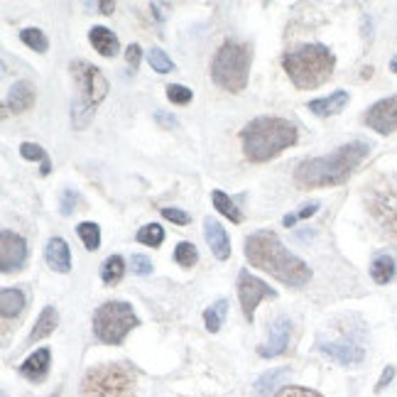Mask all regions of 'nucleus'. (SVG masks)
Wrapping results in <instances>:
<instances>
[{
	"label": "nucleus",
	"instance_id": "f257e3e1",
	"mask_svg": "<svg viewBox=\"0 0 397 397\" xmlns=\"http://www.w3.org/2000/svg\"><path fill=\"white\" fill-rule=\"evenodd\" d=\"M246 258L253 268L268 272L282 285L304 287L311 280V270L304 260H299L294 253H289L282 241L272 231H258L248 236L246 241Z\"/></svg>",
	"mask_w": 397,
	"mask_h": 397
},
{
	"label": "nucleus",
	"instance_id": "f03ea898",
	"mask_svg": "<svg viewBox=\"0 0 397 397\" xmlns=\"http://www.w3.org/2000/svg\"><path fill=\"white\" fill-rule=\"evenodd\" d=\"M371 145L368 143H348L338 150H333L331 155L314 157V160L302 162L294 169V181L302 189H324V186H338L343 184L351 174L356 172V167L366 160Z\"/></svg>",
	"mask_w": 397,
	"mask_h": 397
},
{
	"label": "nucleus",
	"instance_id": "7ed1b4c3",
	"mask_svg": "<svg viewBox=\"0 0 397 397\" xmlns=\"http://www.w3.org/2000/svg\"><path fill=\"white\" fill-rule=\"evenodd\" d=\"M243 155L251 162H270L297 143V126L287 118L260 116L241 130Z\"/></svg>",
	"mask_w": 397,
	"mask_h": 397
},
{
	"label": "nucleus",
	"instance_id": "20e7f679",
	"mask_svg": "<svg viewBox=\"0 0 397 397\" xmlns=\"http://www.w3.org/2000/svg\"><path fill=\"white\" fill-rule=\"evenodd\" d=\"M336 66V56L324 44H304V47L282 56V69L292 79V84L302 91L316 89L328 81Z\"/></svg>",
	"mask_w": 397,
	"mask_h": 397
},
{
	"label": "nucleus",
	"instance_id": "39448f33",
	"mask_svg": "<svg viewBox=\"0 0 397 397\" xmlns=\"http://www.w3.org/2000/svg\"><path fill=\"white\" fill-rule=\"evenodd\" d=\"M135 373L123 363L96 366L81 380V397H135Z\"/></svg>",
	"mask_w": 397,
	"mask_h": 397
},
{
	"label": "nucleus",
	"instance_id": "423d86ee",
	"mask_svg": "<svg viewBox=\"0 0 397 397\" xmlns=\"http://www.w3.org/2000/svg\"><path fill=\"white\" fill-rule=\"evenodd\" d=\"M248 71H251V47L241 42L221 44L211 64L213 84L231 94H241L248 86Z\"/></svg>",
	"mask_w": 397,
	"mask_h": 397
},
{
	"label": "nucleus",
	"instance_id": "0eeeda50",
	"mask_svg": "<svg viewBox=\"0 0 397 397\" xmlns=\"http://www.w3.org/2000/svg\"><path fill=\"white\" fill-rule=\"evenodd\" d=\"M140 324L133 307L128 302H106L94 314V333L99 341L118 346L128 336L130 328Z\"/></svg>",
	"mask_w": 397,
	"mask_h": 397
},
{
	"label": "nucleus",
	"instance_id": "6e6552de",
	"mask_svg": "<svg viewBox=\"0 0 397 397\" xmlns=\"http://www.w3.org/2000/svg\"><path fill=\"white\" fill-rule=\"evenodd\" d=\"M368 208L380 223L397 231V177H383L371 186Z\"/></svg>",
	"mask_w": 397,
	"mask_h": 397
},
{
	"label": "nucleus",
	"instance_id": "1a4fd4ad",
	"mask_svg": "<svg viewBox=\"0 0 397 397\" xmlns=\"http://www.w3.org/2000/svg\"><path fill=\"white\" fill-rule=\"evenodd\" d=\"M71 74L74 79H76V86L81 91V99L86 101L91 106H99L101 101L106 99V94H109V81H106V76L96 69L94 64H89V61L84 59H76L71 61Z\"/></svg>",
	"mask_w": 397,
	"mask_h": 397
},
{
	"label": "nucleus",
	"instance_id": "9d476101",
	"mask_svg": "<svg viewBox=\"0 0 397 397\" xmlns=\"http://www.w3.org/2000/svg\"><path fill=\"white\" fill-rule=\"evenodd\" d=\"M265 297H277V292L265 285L263 280L251 275L248 270H243L241 275H238V299H241L243 316H246L248 321H253L255 307H258L260 299H265Z\"/></svg>",
	"mask_w": 397,
	"mask_h": 397
},
{
	"label": "nucleus",
	"instance_id": "9b49d317",
	"mask_svg": "<svg viewBox=\"0 0 397 397\" xmlns=\"http://www.w3.org/2000/svg\"><path fill=\"white\" fill-rule=\"evenodd\" d=\"M366 126L371 130H376L380 135H390L397 130V96H390V99H383L378 104H373L366 113Z\"/></svg>",
	"mask_w": 397,
	"mask_h": 397
},
{
	"label": "nucleus",
	"instance_id": "f8f14e48",
	"mask_svg": "<svg viewBox=\"0 0 397 397\" xmlns=\"http://www.w3.org/2000/svg\"><path fill=\"white\" fill-rule=\"evenodd\" d=\"M27 260V243L25 238L13 233V231H3L0 233V268L3 272L20 270Z\"/></svg>",
	"mask_w": 397,
	"mask_h": 397
},
{
	"label": "nucleus",
	"instance_id": "ddd939ff",
	"mask_svg": "<svg viewBox=\"0 0 397 397\" xmlns=\"http://www.w3.org/2000/svg\"><path fill=\"white\" fill-rule=\"evenodd\" d=\"M289 336H292V321H289L287 316H280V319L272 321L268 343L260 346L258 353L263 356V358H275V356H282L289 346Z\"/></svg>",
	"mask_w": 397,
	"mask_h": 397
},
{
	"label": "nucleus",
	"instance_id": "4468645a",
	"mask_svg": "<svg viewBox=\"0 0 397 397\" xmlns=\"http://www.w3.org/2000/svg\"><path fill=\"white\" fill-rule=\"evenodd\" d=\"M319 351L328 356L331 361H336L338 366H358L366 358L363 346L353 341H326V343H319Z\"/></svg>",
	"mask_w": 397,
	"mask_h": 397
},
{
	"label": "nucleus",
	"instance_id": "2eb2a0df",
	"mask_svg": "<svg viewBox=\"0 0 397 397\" xmlns=\"http://www.w3.org/2000/svg\"><path fill=\"white\" fill-rule=\"evenodd\" d=\"M203 238H206L208 248H211V253L216 255L218 260H228V255H231L228 233H226V228L213 216L203 218Z\"/></svg>",
	"mask_w": 397,
	"mask_h": 397
},
{
	"label": "nucleus",
	"instance_id": "dca6fc26",
	"mask_svg": "<svg viewBox=\"0 0 397 397\" xmlns=\"http://www.w3.org/2000/svg\"><path fill=\"white\" fill-rule=\"evenodd\" d=\"M35 86H32L30 81H18L10 86V94H8V101L3 104V111L5 113H25L30 111L32 106H35Z\"/></svg>",
	"mask_w": 397,
	"mask_h": 397
},
{
	"label": "nucleus",
	"instance_id": "f3484780",
	"mask_svg": "<svg viewBox=\"0 0 397 397\" xmlns=\"http://www.w3.org/2000/svg\"><path fill=\"white\" fill-rule=\"evenodd\" d=\"M49 366H52V353H49V348H39L22 361L20 376L32 380V383H42L49 373Z\"/></svg>",
	"mask_w": 397,
	"mask_h": 397
},
{
	"label": "nucleus",
	"instance_id": "a211bd4d",
	"mask_svg": "<svg viewBox=\"0 0 397 397\" xmlns=\"http://www.w3.org/2000/svg\"><path fill=\"white\" fill-rule=\"evenodd\" d=\"M44 260L54 272H69L71 270V251L64 238H49L44 248Z\"/></svg>",
	"mask_w": 397,
	"mask_h": 397
},
{
	"label": "nucleus",
	"instance_id": "6ab92c4d",
	"mask_svg": "<svg viewBox=\"0 0 397 397\" xmlns=\"http://www.w3.org/2000/svg\"><path fill=\"white\" fill-rule=\"evenodd\" d=\"M348 91H333L331 96H326V99H314L309 101L307 109L314 113V116L319 118H328V116H336V113H341L346 109V104H348Z\"/></svg>",
	"mask_w": 397,
	"mask_h": 397
},
{
	"label": "nucleus",
	"instance_id": "aec40b11",
	"mask_svg": "<svg viewBox=\"0 0 397 397\" xmlns=\"http://www.w3.org/2000/svg\"><path fill=\"white\" fill-rule=\"evenodd\" d=\"M89 39H91L94 49H96V52H99L101 56H111V59H113V56L121 52V42H118V37L113 35L109 27H104V25L91 27Z\"/></svg>",
	"mask_w": 397,
	"mask_h": 397
},
{
	"label": "nucleus",
	"instance_id": "412c9836",
	"mask_svg": "<svg viewBox=\"0 0 397 397\" xmlns=\"http://www.w3.org/2000/svg\"><path fill=\"white\" fill-rule=\"evenodd\" d=\"M289 378V371L287 368H275V371H268L265 376H260L255 380L253 390H255V397H270L275 393L280 385H285Z\"/></svg>",
	"mask_w": 397,
	"mask_h": 397
},
{
	"label": "nucleus",
	"instance_id": "4be33fe9",
	"mask_svg": "<svg viewBox=\"0 0 397 397\" xmlns=\"http://www.w3.org/2000/svg\"><path fill=\"white\" fill-rule=\"evenodd\" d=\"M395 258L390 253H380L373 258L371 263V277L378 282V285H388V282L395 280Z\"/></svg>",
	"mask_w": 397,
	"mask_h": 397
},
{
	"label": "nucleus",
	"instance_id": "5701e85b",
	"mask_svg": "<svg viewBox=\"0 0 397 397\" xmlns=\"http://www.w3.org/2000/svg\"><path fill=\"white\" fill-rule=\"evenodd\" d=\"M56 321H59V316H56V309L54 307H44L42 314H39L35 328H32V333L27 336V343L32 346V343L42 341V338H47L49 333H52L54 328H56Z\"/></svg>",
	"mask_w": 397,
	"mask_h": 397
},
{
	"label": "nucleus",
	"instance_id": "b1692460",
	"mask_svg": "<svg viewBox=\"0 0 397 397\" xmlns=\"http://www.w3.org/2000/svg\"><path fill=\"white\" fill-rule=\"evenodd\" d=\"M22 307H25L22 289H3L0 292V314H3V319H15Z\"/></svg>",
	"mask_w": 397,
	"mask_h": 397
},
{
	"label": "nucleus",
	"instance_id": "393cba45",
	"mask_svg": "<svg viewBox=\"0 0 397 397\" xmlns=\"http://www.w3.org/2000/svg\"><path fill=\"white\" fill-rule=\"evenodd\" d=\"M96 106L86 104V101L81 99V96H76V99L71 101V109H69V116H71V126L74 130H86L91 126V121H94V111Z\"/></svg>",
	"mask_w": 397,
	"mask_h": 397
},
{
	"label": "nucleus",
	"instance_id": "a878e982",
	"mask_svg": "<svg viewBox=\"0 0 397 397\" xmlns=\"http://www.w3.org/2000/svg\"><path fill=\"white\" fill-rule=\"evenodd\" d=\"M123 275H126V260H123L121 255H111V258L104 260V265H101V280H104L106 285L121 282Z\"/></svg>",
	"mask_w": 397,
	"mask_h": 397
},
{
	"label": "nucleus",
	"instance_id": "bb28decb",
	"mask_svg": "<svg viewBox=\"0 0 397 397\" xmlns=\"http://www.w3.org/2000/svg\"><path fill=\"white\" fill-rule=\"evenodd\" d=\"M228 314V299H218L216 304H211L206 311H203V324H206L208 333H216L221 326H223V319Z\"/></svg>",
	"mask_w": 397,
	"mask_h": 397
},
{
	"label": "nucleus",
	"instance_id": "cd10ccee",
	"mask_svg": "<svg viewBox=\"0 0 397 397\" xmlns=\"http://www.w3.org/2000/svg\"><path fill=\"white\" fill-rule=\"evenodd\" d=\"M211 198H213V208H218V213H223V216L228 221H233V223H241L243 213H241V208L236 206V201L228 194H223L221 189H216Z\"/></svg>",
	"mask_w": 397,
	"mask_h": 397
},
{
	"label": "nucleus",
	"instance_id": "c85d7f7f",
	"mask_svg": "<svg viewBox=\"0 0 397 397\" xmlns=\"http://www.w3.org/2000/svg\"><path fill=\"white\" fill-rule=\"evenodd\" d=\"M20 155L25 157V160H30V162H39L42 164V177H47L49 172H52V162H49V157H47V150H42L37 143H22L20 145Z\"/></svg>",
	"mask_w": 397,
	"mask_h": 397
},
{
	"label": "nucleus",
	"instance_id": "c756f323",
	"mask_svg": "<svg viewBox=\"0 0 397 397\" xmlns=\"http://www.w3.org/2000/svg\"><path fill=\"white\" fill-rule=\"evenodd\" d=\"M20 39H22V44H27V47L32 49V52H39V54H44L49 47L47 35H44L39 27H25V30L20 32Z\"/></svg>",
	"mask_w": 397,
	"mask_h": 397
},
{
	"label": "nucleus",
	"instance_id": "7c9ffc66",
	"mask_svg": "<svg viewBox=\"0 0 397 397\" xmlns=\"http://www.w3.org/2000/svg\"><path fill=\"white\" fill-rule=\"evenodd\" d=\"M79 238L84 241V246H86V251H99L101 248V228L99 223H91V221H84V223H79L76 228Z\"/></svg>",
	"mask_w": 397,
	"mask_h": 397
},
{
	"label": "nucleus",
	"instance_id": "2f4dec72",
	"mask_svg": "<svg viewBox=\"0 0 397 397\" xmlns=\"http://www.w3.org/2000/svg\"><path fill=\"white\" fill-rule=\"evenodd\" d=\"M164 241V228L160 223H147L138 231V243L150 248H160Z\"/></svg>",
	"mask_w": 397,
	"mask_h": 397
},
{
	"label": "nucleus",
	"instance_id": "473e14b6",
	"mask_svg": "<svg viewBox=\"0 0 397 397\" xmlns=\"http://www.w3.org/2000/svg\"><path fill=\"white\" fill-rule=\"evenodd\" d=\"M147 61H150V66L157 74H172L174 69H177V66H174V61L169 59V54L162 52L160 47H155V49H150V52H147Z\"/></svg>",
	"mask_w": 397,
	"mask_h": 397
},
{
	"label": "nucleus",
	"instance_id": "72a5a7b5",
	"mask_svg": "<svg viewBox=\"0 0 397 397\" xmlns=\"http://www.w3.org/2000/svg\"><path fill=\"white\" fill-rule=\"evenodd\" d=\"M174 260H177V265H181V268H194V265L198 263V251L194 243H179L177 248H174Z\"/></svg>",
	"mask_w": 397,
	"mask_h": 397
},
{
	"label": "nucleus",
	"instance_id": "f704fd0d",
	"mask_svg": "<svg viewBox=\"0 0 397 397\" xmlns=\"http://www.w3.org/2000/svg\"><path fill=\"white\" fill-rule=\"evenodd\" d=\"M164 91H167V99L172 101V104H177V106H186L191 99H194L191 89L181 86V84H169V86L164 89Z\"/></svg>",
	"mask_w": 397,
	"mask_h": 397
},
{
	"label": "nucleus",
	"instance_id": "c9c22d12",
	"mask_svg": "<svg viewBox=\"0 0 397 397\" xmlns=\"http://www.w3.org/2000/svg\"><path fill=\"white\" fill-rule=\"evenodd\" d=\"M152 260L147 258V255H133L130 258V272L138 277H145V275H152Z\"/></svg>",
	"mask_w": 397,
	"mask_h": 397
},
{
	"label": "nucleus",
	"instance_id": "e433bc0d",
	"mask_svg": "<svg viewBox=\"0 0 397 397\" xmlns=\"http://www.w3.org/2000/svg\"><path fill=\"white\" fill-rule=\"evenodd\" d=\"M275 397H324V395L309 388H299V385H287V388H282Z\"/></svg>",
	"mask_w": 397,
	"mask_h": 397
},
{
	"label": "nucleus",
	"instance_id": "4c0bfd02",
	"mask_svg": "<svg viewBox=\"0 0 397 397\" xmlns=\"http://www.w3.org/2000/svg\"><path fill=\"white\" fill-rule=\"evenodd\" d=\"M162 218L172 221V223H177V226H186V223H189V213L181 211V208H174V206H164L162 208Z\"/></svg>",
	"mask_w": 397,
	"mask_h": 397
},
{
	"label": "nucleus",
	"instance_id": "58836bf2",
	"mask_svg": "<svg viewBox=\"0 0 397 397\" xmlns=\"http://www.w3.org/2000/svg\"><path fill=\"white\" fill-rule=\"evenodd\" d=\"M140 56H143V49H140V44H130V47L126 49V64H128L130 74L138 71V66H140Z\"/></svg>",
	"mask_w": 397,
	"mask_h": 397
},
{
	"label": "nucleus",
	"instance_id": "ea45409f",
	"mask_svg": "<svg viewBox=\"0 0 397 397\" xmlns=\"http://www.w3.org/2000/svg\"><path fill=\"white\" fill-rule=\"evenodd\" d=\"M76 203H79V194L66 189L64 194H61V213H64V216H71V213L76 211Z\"/></svg>",
	"mask_w": 397,
	"mask_h": 397
},
{
	"label": "nucleus",
	"instance_id": "a19ab883",
	"mask_svg": "<svg viewBox=\"0 0 397 397\" xmlns=\"http://www.w3.org/2000/svg\"><path fill=\"white\" fill-rule=\"evenodd\" d=\"M155 121L160 123L162 128H167V130H177L179 128V121L174 116H169V113H164V111H157L155 113Z\"/></svg>",
	"mask_w": 397,
	"mask_h": 397
},
{
	"label": "nucleus",
	"instance_id": "79ce46f5",
	"mask_svg": "<svg viewBox=\"0 0 397 397\" xmlns=\"http://www.w3.org/2000/svg\"><path fill=\"white\" fill-rule=\"evenodd\" d=\"M393 378H395V368L393 366H388L383 371V376H380V380H378V385H376V393H380V390L383 388H388L390 383H393Z\"/></svg>",
	"mask_w": 397,
	"mask_h": 397
},
{
	"label": "nucleus",
	"instance_id": "37998d69",
	"mask_svg": "<svg viewBox=\"0 0 397 397\" xmlns=\"http://www.w3.org/2000/svg\"><path fill=\"white\" fill-rule=\"evenodd\" d=\"M316 211H319V203H316V201H311V203H304V206H302V208H299V211H297V221L311 218V216H314Z\"/></svg>",
	"mask_w": 397,
	"mask_h": 397
},
{
	"label": "nucleus",
	"instance_id": "c03bdc74",
	"mask_svg": "<svg viewBox=\"0 0 397 397\" xmlns=\"http://www.w3.org/2000/svg\"><path fill=\"white\" fill-rule=\"evenodd\" d=\"M96 8H99L104 15H111L113 10H116V3H109V0H101V3H96Z\"/></svg>",
	"mask_w": 397,
	"mask_h": 397
},
{
	"label": "nucleus",
	"instance_id": "a18cd8bd",
	"mask_svg": "<svg viewBox=\"0 0 397 397\" xmlns=\"http://www.w3.org/2000/svg\"><path fill=\"white\" fill-rule=\"evenodd\" d=\"M294 223H297V213H287V216L282 218V226H285V228H292Z\"/></svg>",
	"mask_w": 397,
	"mask_h": 397
},
{
	"label": "nucleus",
	"instance_id": "49530a36",
	"mask_svg": "<svg viewBox=\"0 0 397 397\" xmlns=\"http://www.w3.org/2000/svg\"><path fill=\"white\" fill-rule=\"evenodd\" d=\"M390 69L397 74V56H393V61H390Z\"/></svg>",
	"mask_w": 397,
	"mask_h": 397
}]
</instances>
